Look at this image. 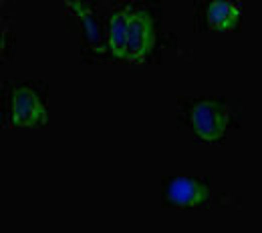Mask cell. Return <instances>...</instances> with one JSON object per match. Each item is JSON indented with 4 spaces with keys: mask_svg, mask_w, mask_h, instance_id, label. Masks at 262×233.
<instances>
[{
    "mask_svg": "<svg viewBox=\"0 0 262 233\" xmlns=\"http://www.w3.org/2000/svg\"><path fill=\"white\" fill-rule=\"evenodd\" d=\"M206 20L216 31H232L240 20V8L236 2H212L206 10Z\"/></svg>",
    "mask_w": 262,
    "mask_h": 233,
    "instance_id": "8992f818",
    "label": "cell"
},
{
    "mask_svg": "<svg viewBox=\"0 0 262 233\" xmlns=\"http://www.w3.org/2000/svg\"><path fill=\"white\" fill-rule=\"evenodd\" d=\"M165 201L178 207H194L208 201L206 181L192 177H176L165 187Z\"/></svg>",
    "mask_w": 262,
    "mask_h": 233,
    "instance_id": "277c9868",
    "label": "cell"
},
{
    "mask_svg": "<svg viewBox=\"0 0 262 233\" xmlns=\"http://www.w3.org/2000/svg\"><path fill=\"white\" fill-rule=\"evenodd\" d=\"M190 123L202 141H218L230 123V107L222 100H198L190 109Z\"/></svg>",
    "mask_w": 262,
    "mask_h": 233,
    "instance_id": "6da1fadb",
    "label": "cell"
},
{
    "mask_svg": "<svg viewBox=\"0 0 262 233\" xmlns=\"http://www.w3.org/2000/svg\"><path fill=\"white\" fill-rule=\"evenodd\" d=\"M156 44V29L149 12L143 8L129 6V27H127V44L123 61L139 63L143 61Z\"/></svg>",
    "mask_w": 262,
    "mask_h": 233,
    "instance_id": "7a4b0ae2",
    "label": "cell"
},
{
    "mask_svg": "<svg viewBox=\"0 0 262 233\" xmlns=\"http://www.w3.org/2000/svg\"><path fill=\"white\" fill-rule=\"evenodd\" d=\"M10 119L14 125L34 127L47 121L45 102L34 91L33 85H20L14 89L10 99Z\"/></svg>",
    "mask_w": 262,
    "mask_h": 233,
    "instance_id": "3957f363",
    "label": "cell"
},
{
    "mask_svg": "<svg viewBox=\"0 0 262 233\" xmlns=\"http://www.w3.org/2000/svg\"><path fill=\"white\" fill-rule=\"evenodd\" d=\"M127 27H129V6L115 10L109 16L107 22V44L111 53L117 59H123L125 55V44H127Z\"/></svg>",
    "mask_w": 262,
    "mask_h": 233,
    "instance_id": "5b68a950",
    "label": "cell"
}]
</instances>
